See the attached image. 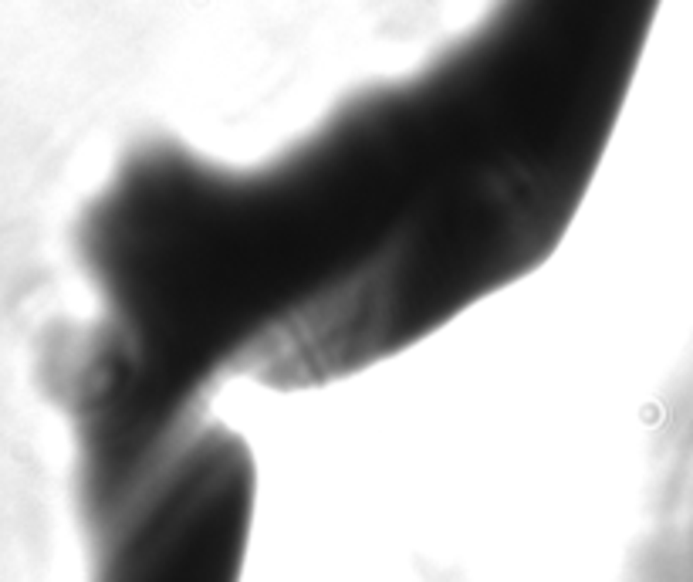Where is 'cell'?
I'll return each mask as SVG.
<instances>
[{"instance_id": "1", "label": "cell", "mask_w": 693, "mask_h": 582, "mask_svg": "<svg viewBox=\"0 0 693 582\" xmlns=\"http://www.w3.org/2000/svg\"><path fill=\"white\" fill-rule=\"evenodd\" d=\"M683 555L693 576V484H690V498H687V521H683Z\"/></svg>"}]
</instances>
